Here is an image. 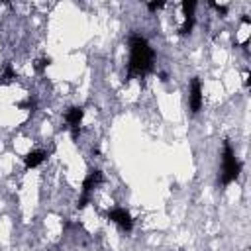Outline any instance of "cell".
I'll list each match as a JSON object with an SVG mask.
<instances>
[{
    "label": "cell",
    "mask_w": 251,
    "mask_h": 251,
    "mask_svg": "<svg viewBox=\"0 0 251 251\" xmlns=\"http://www.w3.org/2000/svg\"><path fill=\"white\" fill-rule=\"evenodd\" d=\"M127 45H129L127 78L147 76L155 67V49L141 33H131L127 39Z\"/></svg>",
    "instance_id": "cell-1"
},
{
    "label": "cell",
    "mask_w": 251,
    "mask_h": 251,
    "mask_svg": "<svg viewBox=\"0 0 251 251\" xmlns=\"http://www.w3.org/2000/svg\"><path fill=\"white\" fill-rule=\"evenodd\" d=\"M239 173H241V163L237 161L235 151H233L229 139H226L224 145H222V173H220L222 186H227V184L235 182Z\"/></svg>",
    "instance_id": "cell-2"
},
{
    "label": "cell",
    "mask_w": 251,
    "mask_h": 251,
    "mask_svg": "<svg viewBox=\"0 0 251 251\" xmlns=\"http://www.w3.org/2000/svg\"><path fill=\"white\" fill-rule=\"evenodd\" d=\"M104 182V173L102 171H98V169H94V171H90L86 176H84V180H82V186H80V196H78V210H82V208H86L88 206V202H90V198H92V192H94V188L98 186V184H102Z\"/></svg>",
    "instance_id": "cell-3"
},
{
    "label": "cell",
    "mask_w": 251,
    "mask_h": 251,
    "mask_svg": "<svg viewBox=\"0 0 251 251\" xmlns=\"http://www.w3.org/2000/svg\"><path fill=\"white\" fill-rule=\"evenodd\" d=\"M108 220L114 222V224H116L120 229H124V231H131V229H133V218H131V214H129L126 208H122V206L112 208V210L108 212Z\"/></svg>",
    "instance_id": "cell-4"
},
{
    "label": "cell",
    "mask_w": 251,
    "mask_h": 251,
    "mask_svg": "<svg viewBox=\"0 0 251 251\" xmlns=\"http://www.w3.org/2000/svg\"><path fill=\"white\" fill-rule=\"evenodd\" d=\"M204 102V94H202V82L198 76H194L190 80V88H188V106L192 110V114H198Z\"/></svg>",
    "instance_id": "cell-5"
},
{
    "label": "cell",
    "mask_w": 251,
    "mask_h": 251,
    "mask_svg": "<svg viewBox=\"0 0 251 251\" xmlns=\"http://www.w3.org/2000/svg\"><path fill=\"white\" fill-rule=\"evenodd\" d=\"M82 118H84V108H82V106H71V108L67 110V114H65V120H67V126H69V129H71L73 139L78 137Z\"/></svg>",
    "instance_id": "cell-6"
},
{
    "label": "cell",
    "mask_w": 251,
    "mask_h": 251,
    "mask_svg": "<svg viewBox=\"0 0 251 251\" xmlns=\"http://www.w3.org/2000/svg\"><path fill=\"white\" fill-rule=\"evenodd\" d=\"M196 2L194 0H184L182 2V12H184V22H182V25H180V29H178V33L180 35H188L190 31H192V27H194V10H196Z\"/></svg>",
    "instance_id": "cell-7"
},
{
    "label": "cell",
    "mask_w": 251,
    "mask_h": 251,
    "mask_svg": "<svg viewBox=\"0 0 251 251\" xmlns=\"http://www.w3.org/2000/svg\"><path fill=\"white\" fill-rule=\"evenodd\" d=\"M45 159H47V151H43V149L29 151V153L24 157V167H25V169H35V167H39Z\"/></svg>",
    "instance_id": "cell-8"
},
{
    "label": "cell",
    "mask_w": 251,
    "mask_h": 251,
    "mask_svg": "<svg viewBox=\"0 0 251 251\" xmlns=\"http://www.w3.org/2000/svg\"><path fill=\"white\" fill-rule=\"evenodd\" d=\"M49 65H51V57H41V59L35 63V71H37V73H43Z\"/></svg>",
    "instance_id": "cell-9"
},
{
    "label": "cell",
    "mask_w": 251,
    "mask_h": 251,
    "mask_svg": "<svg viewBox=\"0 0 251 251\" xmlns=\"http://www.w3.org/2000/svg\"><path fill=\"white\" fill-rule=\"evenodd\" d=\"M2 78H4V82H10L12 78H16V73L12 71V67H10V65L6 67V71H4V75H2Z\"/></svg>",
    "instance_id": "cell-10"
},
{
    "label": "cell",
    "mask_w": 251,
    "mask_h": 251,
    "mask_svg": "<svg viewBox=\"0 0 251 251\" xmlns=\"http://www.w3.org/2000/svg\"><path fill=\"white\" fill-rule=\"evenodd\" d=\"M165 6V2H147V10L149 12H157V10H161Z\"/></svg>",
    "instance_id": "cell-11"
},
{
    "label": "cell",
    "mask_w": 251,
    "mask_h": 251,
    "mask_svg": "<svg viewBox=\"0 0 251 251\" xmlns=\"http://www.w3.org/2000/svg\"><path fill=\"white\" fill-rule=\"evenodd\" d=\"M210 6H212V8H216V10H218V14H222V16H226V14H227V6H224V4L210 2Z\"/></svg>",
    "instance_id": "cell-12"
},
{
    "label": "cell",
    "mask_w": 251,
    "mask_h": 251,
    "mask_svg": "<svg viewBox=\"0 0 251 251\" xmlns=\"http://www.w3.org/2000/svg\"><path fill=\"white\" fill-rule=\"evenodd\" d=\"M241 22H243V24H251V20H249V16H243V18H241Z\"/></svg>",
    "instance_id": "cell-13"
}]
</instances>
